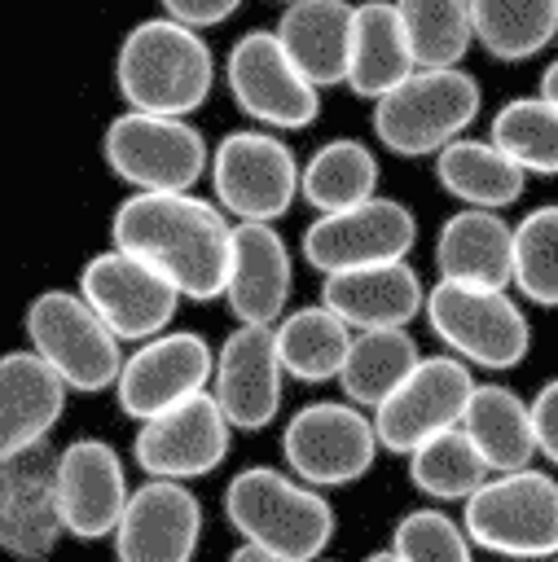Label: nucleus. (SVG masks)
Here are the masks:
<instances>
[{
    "label": "nucleus",
    "mask_w": 558,
    "mask_h": 562,
    "mask_svg": "<svg viewBox=\"0 0 558 562\" xmlns=\"http://www.w3.org/2000/svg\"><path fill=\"white\" fill-rule=\"evenodd\" d=\"M233 220L189 193H127L110 215V246L163 272L180 299H224Z\"/></svg>",
    "instance_id": "f257e3e1"
},
{
    "label": "nucleus",
    "mask_w": 558,
    "mask_h": 562,
    "mask_svg": "<svg viewBox=\"0 0 558 562\" xmlns=\"http://www.w3.org/2000/svg\"><path fill=\"white\" fill-rule=\"evenodd\" d=\"M114 88L127 110L189 119L215 88V53L202 31L171 18L136 22L114 53Z\"/></svg>",
    "instance_id": "f03ea898"
},
{
    "label": "nucleus",
    "mask_w": 558,
    "mask_h": 562,
    "mask_svg": "<svg viewBox=\"0 0 558 562\" xmlns=\"http://www.w3.org/2000/svg\"><path fill=\"white\" fill-rule=\"evenodd\" d=\"M224 518L242 544H255L277 562H316L338 527L325 492L272 465H246L224 483Z\"/></svg>",
    "instance_id": "7ed1b4c3"
},
{
    "label": "nucleus",
    "mask_w": 558,
    "mask_h": 562,
    "mask_svg": "<svg viewBox=\"0 0 558 562\" xmlns=\"http://www.w3.org/2000/svg\"><path fill=\"white\" fill-rule=\"evenodd\" d=\"M483 88L470 70L444 66V70H413L391 92H382L369 110L373 140L400 158H435L448 140L466 136V127L479 119Z\"/></svg>",
    "instance_id": "20e7f679"
},
{
    "label": "nucleus",
    "mask_w": 558,
    "mask_h": 562,
    "mask_svg": "<svg viewBox=\"0 0 558 562\" xmlns=\"http://www.w3.org/2000/svg\"><path fill=\"white\" fill-rule=\"evenodd\" d=\"M461 531L475 549L510 562L558 558V479L532 465L488 474L461 501Z\"/></svg>",
    "instance_id": "39448f33"
},
{
    "label": "nucleus",
    "mask_w": 558,
    "mask_h": 562,
    "mask_svg": "<svg viewBox=\"0 0 558 562\" xmlns=\"http://www.w3.org/2000/svg\"><path fill=\"white\" fill-rule=\"evenodd\" d=\"M422 316L448 356L479 369H514L532 351V321L510 290L435 281L426 290Z\"/></svg>",
    "instance_id": "423d86ee"
},
{
    "label": "nucleus",
    "mask_w": 558,
    "mask_h": 562,
    "mask_svg": "<svg viewBox=\"0 0 558 562\" xmlns=\"http://www.w3.org/2000/svg\"><path fill=\"white\" fill-rule=\"evenodd\" d=\"M211 202L233 224H277L299 202V158L268 127H242L215 140L211 162Z\"/></svg>",
    "instance_id": "0eeeda50"
},
{
    "label": "nucleus",
    "mask_w": 558,
    "mask_h": 562,
    "mask_svg": "<svg viewBox=\"0 0 558 562\" xmlns=\"http://www.w3.org/2000/svg\"><path fill=\"white\" fill-rule=\"evenodd\" d=\"M101 158L132 193H189L207 176L211 145L189 119L123 110L105 123Z\"/></svg>",
    "instance_id": "6e6552de"
},
{
    "label": "nucleus",
    "mask_w": 558,
    "mask_h": 562,
    "mask_svg": "<svg viewBox=\"0 0 558 562\" xmlns=\"http://www.w3.org/2000/svg\"><path fill=\"white\" fill-rule=\"evenodd\" d=\"M26 347L66 382V391H110L123 364V342L79 299V290H40L26 303Z\"/></svg>",
    "instance_id": "1a4fd4ad"
},
{
    "label": "nucleus",
    "mask_w": 558,
    "mask_h": 562,
    "mask_svg": "<svg viewBox=\"0 0 558 562\" xmlns=\"http://www.w3.org/2000/svg\"><path fill=\"white\" fill-rule=\"evenodd\" d=\"M378 452L382 448L373 439L369 413L347 400H312L294 408L290 422L281 426L286 470L316 492L360 483L373 470Z\"/></svg>",
    "instance_id": "9d476101"
},
{
    "label": "nucleus",
    "mask_w": 558,
    "mask_h": 562,
    "mask_svg": "<svg viewBox=\"0 0 558 562\" xmlns=\"http://www.w3.org/2000/svg\"><path fill=\"white\" fill-rule=\"evenodd\" d=\"M224 83L237 110L268 132H299L321 114V88L299 75L277 35L264 26L233 40L224 57Z\"/></svg>",
    "instance_id": "9b49d317"
},
{
    "label": "nucleus",
    "mask_w": 558,
    "mask_h": 562,
    "mask_svg": "<svg viewBox=\"0 0 558 562\" xmlns=\"http://www.w3.org/2000/svg\"><path fill=\"white\" fill-rule=\"evenodd\" d=\"M470 391H475L470 364H461L448 351L417 356V364L400 378V386L369 413L378 448L395 452V457H409L431 435L453 430L461 422V408H466Z\"/></svg>",
    "instance_id": "f8f14e48"
},
{
    "label": "nucleus",
    "mask_w": 558,
    "mask_h": 562,
    "mask_svg": "<svg viewBox=\"0 0 558 562\" xmlns=\"http://www.w3.org/2000/svg\"><path fill=\"white\" fill-rule=\"evenodd\" d=\"M303 263L321 277L347 272V268H369V263H395L409 259L417 246V220L404 202L373 193L369 202H356L347 211H325L316 215L303 237Z\"/></svg>",
    "instance_id": "ddd939ff"
},
{
    "label": "nucleus",
    "mask_w": 558,
    "mask_h": 562,
    "mask_svg": "<svg viewBox=\"0 0 558 562\" xmlns=\"http://www.w3.org/2000/svg\"><path fill=\"white\" fill-rule=\"evenodd\" d=\"M75 290L110 325V334L119 342H145V338L163 334L180 307V294L163 272H154L149 263H141L136 255H123L114 246L97 250L79 268Z\"/></svg>",
    "instance_id": "4468645a"
},
{
    "label": "nucleus",
    "mask_w": 558,
    "mask_h": 562,
    "mask_svg": "<svg viewBox=\"0 0 558 562\" xmlns=\"http://www.w3.org/2000/svg\"><path fill=\"white\" fill-rule=\"evenodd\" d=\"M215 351L193 329H163L123 356L114 378V400L132 422H149L154 413L198 395L211 386Z\"/></svg>",
    "instance_id": "2eb2a0df"
},
{
    "label": "nucleus",
    "mask_w": 558,
    "mask_h": 562,
    "mask_svg": "<svg viewBox=\"0 0 558 562\" xmlns=\"http://www.w3.org/2000/svg\"><path fill=\"white\" fill-rule=\"evenodd\" d=\"M228 443H233V426L224 422L211 391H198L141 422L132 439V457L145 470V479L189 483L211 474L228 457Z\"/></svg>",
    "instance_id": "dca6fc26"
},
{
    "label": "nucleus",
    "mask_w": 558,
    "mask_h": 562,
    "mask_svg": "<svg viewBox=\"0 0 558 562\" xmlns=\"http://www.w3.org/2000/svg\"><path fill=\"white\" fill-rule=\"evenodd\" d=\"M57 448L35 443L0 461V553L18 562H48L62 540Z\"/></svg>",
    "instance_id": "f3484780"
},
{
    "label": "nucleus",
    "mask_w": 558,
    "mask_h": 562,
    "mask_svg": "<svg viewBox=\"0 0 558 562\" xmlns=\"http://www.w3.org/2000/svg\"><path fill=\"white\" fill-rule=\"evenodd\" d=\"M114 562H193L202 544V501L185 483L145 479L110 531Z\"/></svg>",
    "instance_id": "a211bd4d"
},
{
    "label": "nucleus",
    "mask_w": 558,
    "mask_h": 562,
    "mask_svg": "<svg viewBox=\"0 0 558 562\" xmlns=\"http://www.w3.org/2000/svg\"><path fill=\"white\" fill-rule=\"evenodd\" d=\"M207 391L233 430H264L277 422L286 373L272 347V325H233L215 351Z\"/></svg>",
    "instance_id": "6ab92c4d"
},
{
    "label": "nucleus",
    "mask_w": 558,
    "mask_h": 562,
    "mask_svg": "<svg viewBox=\"0 0 558 562\" xmlns=\"http://www.w3.org/2000/svg\"><path fill=\"white\" fill-rule=\"evenodd\" d=\"M127 470L114 443L105 439H70L57 448V505L62 531L75 540H110L123 505H127Z\"/></svg>",
    "instance_id": "aec40b11"
},
{
    "label": "nucleus",
    "mask_w": 558,
    "mask_h": 562,
    "mask_svg": "<svg viewBox=\"0 0 558 562\" xmlns=\"http://www.w3.org/2000/svg\"><path fill=\"white\" fill-rule=\"evenodd\" d=\"M294 263L290 246L272 224H233L228 233V277L224 303L237 325H277L290 307Z\"/></svg>",
    "instance_id": "412c9836"
},
{
    "label": "nucleus",
    "mask_w": 558,
    "mask_h": 562,
    "mask_svg": "<svg viewBox=\"0 0 558 562\" xmlns=\"http://www.w3.org/2000/svg\"><path fill=\"white\" fill-rule=\"evenodd\" d=\"M351 334L360 329H409L413 316H422L426 285L409 259L395 263H369L330 272L321 281V299Z\"/></svg>",
    "instance_id": "4be33fe9"
},
{
    "label": "nucleus",
    "mask_w": 558,
    "mask_h": 562,
    "mask_svg": "<svg viewBox=\"0 0 558 562\" xmlns=\"http://www.w3.org/2000/svg\"><path fill=\"white\" fill-rule=\"evenodd\" d=\"M66 382L26 347L0 351V461L48 443L57 417L66 413Z\"/></svg>",
    "instance_id": "5701e85b"
},
{
    "label": "nucleus",
    "mask_w": 558,
    "mask_h": 562,
    "mask_svg": "<svg viewBox=\"0 0 558 562\" xmlns=\"http://www.w3.org/2000/svg\"><path fill=\"white\" fill-rule=\"evenodd\" d=\"M435 272L439 281L510 290L514 272V224L501 211H453L435 233Z\"/></svg>",
    "instance_id": "b1692460"
},
{
    "label": "nucleus",
    "mask_w": 558,
    "mask_h": 562,
    "mask_svg": "<svg viewBox=\"0 0 558 562\" xmlns=\"http://www.w3.org/2000/svg\"><path fill=\"white\" fill-rule=\"evenodd\" d=\"M272 35L312 88L343 83V75H347V35H351V0H290L277 18Z\"/></svg>",
    "instance_id": "393cba45"
},
{
    "label": "nucleus",
    "mask_w": 558,
    "mask_h": 562,
    "mask_svg": "<svg viewBox=\"0 0 558 562\" xmlns=\"http://www.w3.org/2000/svg\"><path fill=\"white\" fill-rule=\"evenodd\" d=\"M461 435L475 443L488 474H514L536 461V435L527 400L514 386L501 382H475L466 408H461Z\"/></svg>",
    "instance_id": "a878e982"
},
{
    "label": "nucleus",
    "mask_w": 558,
    "mask_h": 562,
    "mask_svg": "<svg viewBox=\"0 0 558 562\" xmlns=\"http://www.w3.org/2000/svg\"><path fill=\"white\" fill-rule=\"evenodd\" d=\"M413 53L400 26V13L391 0H360L351 4V35H347V75L343 83L365 97L378 101L382 92H391L400 79H409Z\"/></svg>",
    "instance_id": "bb28decb"
},
{
    "label": "nucleus",
    "mask_w": 558,
    "mask_h": 562,
    "mask_svg": "<svg viewBox=\"0 0 558 562\" xmlns=\"http://www.w3.org/2000/svg\"><path fill=\"white\" fill-rule=\"evenodd\" d=\"M435 184L475 211H505L523 198L527 176L483 136H457L435 154Z\"/></svg>",
    "instance_id": "cd10ccee"
},
{
    "label": "nucleus",
    "mask_w": 558,
    "mask_h": 562,
    "mask_svg": "<svg viewBox=\"0 0 558 562\" xmlns=\"http://www.w3.org/2000/svg\"><path fill=\"white\" fill-rule=\"evenodd\" d=\"M378 154L356 140V136H334L321 140L303 162H299V198L325 215V211H347L356 202H369L378 193Z\"/></svg>",
    "instance_id": "c85d7f7f"
},
{
    "label": "nucleus",
    "mask_w": 558,
    "mask_h": 562,
    "mask_svg": "<svg viewBox=\"0 0 558 562\" xmlns=\"http://www.w3.org/2000/svg\"><path fill=\"white\" fill-rule=\"evenodd\" d=\"M351 329L325 307V303H303L286 307V316L272 325V347L281 360V373L294 382H334L347 356Z\"/></svg>",
    "instance_id": "c756f323"
},
{
    "label": "nucleus",
    "mask_w": 558,
    "mask_h": 562,
    "mask_svg": "<svg viewBox=\"0 0 558 562\" xmlns=\"http://www.w3.org/2000/svg\"><path fill=\"white\" fill-rule=\"evenodd\" d=\"M417 356H422V347L409 329H360V334H351L334 382L343 386L347 404L373 413L400 386V378L417 364Z\"/></svg>",
    "instance_id": "7c9ffc66"
},
{
    "label": "nucleus",
    "mask_w": 558,
    "mask_h": 562,
    "mask_svg": "<svg viewBox=\"0 0 558 562\" xmlns=\"http://www.w3.org/2000/svg\"><path fill=\"white\" fill-rule=\"evenodd\" d=\"M470 35L496 61H527L558 40V0H466Z\"/></svg>",
    "instance_id": "2f4dec72"
},
{
    "label": "nucleus",
    "mask_w": 558,
    "mask_h": 562,
    "mask_svg": "<svg viewBox=\"0 0 558 562\" xmlns=\"http://www.w3.org/2000/svg\"><path fill=\"white\" fill-rule=\"evenodd\" d=\"M488 140L523 176H558V105H549L545 97H510L492 114Z\"/></svg>",
    "instance_id": "473e14b6"
},
{
    "label": "nucleus",
    "mask_w": 558,
    "mask_h": 562,
    "mask_svg": "<svg viewBox=\"0 0 558 562\" xmlns=\"http://www.w3.org/2000/svg\"><path fill=\"white\" fill-rule=\"evenodd\" d=\"M413 53L417 70L461 66L475 35H470V4L466 0H391Z\"/></svg>",
    "instance_id": "72a5a7b5"
},
{
    "label": "nucleus",
    "mask_w": 558,
    "mask_h": 562,
    "mask_svg": "<svg viewBox=\"0 0 558 562\" xmlns=\"http://www.w3.org/2000/svg\"><path fill=\"white\" fill-rule=\"evenodd\" d=\"M404 461H409V483H413L426 501H439V505L466 501V496L488 479V465L479 461V452H475V443L461 435V426L431 435V439L417 443Z\"/></svg>",
    "instance_id": "f704fd0d"
},
{
    "label": "nucleus",
    "mask_w": 558,
    "mask_h": 562,
    "mask_svg": "<svg viewBox=\"0 0 558 562\" xmlns=\"http://www.w3.org/2000/svg\"><path fill=\"white\" fill-rule=\"evenodd\" d=\"M510 285L536 307H558V202L532 206L514 224Z\"/></svg>",
    "instance_id": "c9c22d12"
},
{
    "label": "nucleus",
    "mask_w": 558,
    "mask_h": 562,
    "mask_svg": "<svg viewBox=\"0 0 558 562\" xmlns=\"http://www.w3.org/2000/svg\"><path fill=\"white\" fill-rule=\"evenodd\" d=\"M387 549L400 562H475V544L466 540L461 522L435 505L400 514Z\"/></svg>",
    "instance_id": "e433bc0d"
},
{
    "label": "nucleus",
    "mask_w": 558,
    "mask_h": 562,
    "mask_svg": "<svg viewBox=\"0 0 558 562\" xmlns=\"http://www.w3.org/2000/svg\"><path fill=\"white\" fill-rule=\"evenodd\" d=\"M532 435H536V457H545L549 465H558V378H549L532 400Z\"/></svg>",
    "instance_id": "4c0bfd02"
},
{
    "label": "nucleus",
    "mask_w": 558,
    "mask_h": 562,
    "mask_svg": "<svg viewBox=\"0 0 558 562\" xmlns=\"http://www.w3.org/2000/svg\"><path fill=\"white\" fill-rule=\"evenodd\" d=\"M158 4H163V18H171L180 26H193V31L220 26L242 9V0H158Z\"/></svg>",
    "instance_id": "58836bf2"
},
{
    "label": "nucleus",
    "mask_w": 558,
    "mask_h": 562,
    "mask_svg": "<svg viewBox=\"0 0 558 562\" xmlns=\"http://www.w3.org/2000/svg\"><path fill=\"white\" fill-rule=\"evenodd\" d=\"M536 97H545L549 105H558V57L540 70V88H536Z\"/></svg>",
    "instance_id": "ea45409f"
},
{
    "label": "nucleus",
    "mask_w": 558,
    "mask_h": 562,
    "mask_svg": "<svg viewBox=\"0 0 558 562\" xmlns=\"http://www.w3.org/2000/svg\"><path fill=\"white\" fill-rule=\"evenodd\" d=\"M228 562H277V558L264 553V549H255V544H237V549L228 553Z\"/></svg>",
    "instance_id": "a19ab883"
},
{
    "label": "nucleus",
    "mask_w": 558,
    "mask_h": 562,
    "mask_svg": "<svg viewBox=\"0 0 558 562\" xmlns=\"http://www.w3.org/2000/svg\"><path fill=\"white\" fill-rule=\"evenodd\" d=\"M360 562H400V558H395L391 549H373V553H369V558H360Z\"/></svg>",
    "instance_id": "79ce46f5"
},
{
    "label": "nucleus",
    "mask_w": 558,
    "mask_h": 562,
    "mask_svg": "<svg viewBox=\"0 0 558 562\" xmlns=\"http://www.w3.org/2000/svg\"><path fill=\"white\" fill-rule=\"evenodd\" d=\"M316 562H325V558H316Z\"/></svg>",
    "instance_id": "37998d69"
},
{
    "label": "nucleus",
    "mask_w": 558,
    "mask_h": 562,
    "mask_svg": "<svg viewBox=\"0 0 558 562\" xmlns=\"http://www.w3.org/2000/svg\"><path fill=\"white\" fill-rule=\"evenodd\" d=\"M549 562H558V558H549Z\"/></svg>",
    "instance_id": "c03bdc74"
},
{
    "label": "nucleus",
    "mask_w": 558,
    "mask_h": 562,
    "mask_svg": "<svg viewBox=\"0 0 558 562\" xmlns=\"http://www.w3.org/2000/svg\"><path fill=\"white\" fill-rule=\"evenodd\" d=\"M286 4H290V0H286Z\"/></svg>",
    "instance_id": "a18cd8bd"
}]
</instances>
